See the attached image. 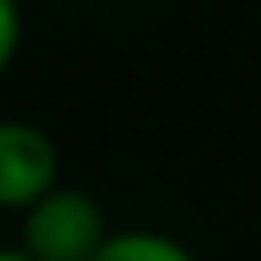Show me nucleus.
<instances>
[{
    "mask_svg": "<svg viewBox=\"0 0 261 261\" xmlns=\"http://www.w3.org/2000/svg\"><path fill=\"white\" fill-rule=\"evenodd\" d=\"M107 242V218L83 189H48L24 208V247L34 261H87Z\"/></svg>",
    "mask_w": 261,
    "mask_h": 261,
    "instance_id": "nucleus-1",
    "label": "nucleus"
},
{
    "mask_svg": "<svg viewBox=\"0 0 261 261\" xmlns=\"http://www.w3.org/2000/svg\"><path fill=\"white\" fill-rule=\"evenodd\" d=\"M58 189V145L29 121H0V208L24 213Z\"/></svg>",
    "mask_w": 261,
    "mask_h": 261,
    "instance_id": "nucleus-2",
    "label": "nucleus"
},
{
    "mask_svg": "<svg viewBox=\"0 0 261 261\" xmlns=\"http://www.w3.org/2000/svg\"><path fill=\"white\" fill-rule=\"evenodd\" d=\"M87 261H194V252L165 232L136 227V232H107V242Z\"/></svg>",
    "mask_w": 261,
    "mask_h": 261,
    "instance_id": "nucleus-3",
    "label": "nucleus"
},
{
    "mask_svg": "<svg viewBox=\"0 0 261 261\" xmlns=\"http://www.w3.org/2000/svg\"><path fill=\"white\" fill-rule=\"evenodd\" d=\"M19 34H24L19 0H0V73L15 63V54H19Z\"/></svg>",
    "mask_w": 261,
    "mask_h": 261,
    "instance_id": "nucleus-4",
    "label": "nucleus"
},
{
    "mask_svg": "<svg viewBox=\"0 0 261 261\" xmlns=\"http://www.w3.org/2000/svg\"><path fill=\"white\" fill-rule=\"evenodd\" d=\"M0 261H34V256H24V252H0Z\"/></svg>",
    "mask_w": 261,
    "mask_h": 261,
    "instance_id": "nucleus-5",
    "label": "nucleus"
}]
</instances>
